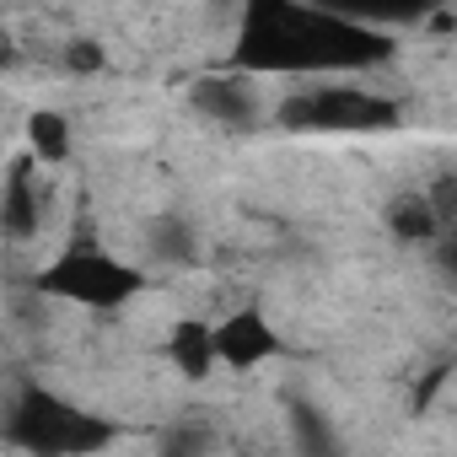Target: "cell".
Here are the masks:
<instances>
[{"mask_svg": "<svg viewBox=\"0 0 457 457\" xmlns=\"http://www.w3.org/2000/svg\"><path fill=\"white\" fill-rule=\"evenodd\" d=\"M328 12L350 17V22H366V28H393V22H414L430 12V0H323Z\"/></svg>", "mask_w": 457, "mask_h": 457, "instance_id": "cell-8", "label": "cell"}, {"mask_svg": "<svg viewBox=\"0 0 457 457\" xmlns=\"http://www.w3.org/2000/svg\"><path fill=\"white\" fill-rule=\"evenodd\" d=\"M6 430H12L17 446L44 452V457L97 452V446L113 441V425H108V420H97V414L65 403V398L49 393V387H22V398H17L12 414H6Z\"/></svg>", "mask_w": 457, "mask_h": 457, "instance_id": "cell-2", "label": "cell"}, {"mask_svg": "<svg viewBox=\"0 0 457 457\" xmlns=\"http://www.w3.org/2000/svg\"><path fill=\"white\" fill-rule=\"evenodd\" d=\"M38 286L49 296L81 302V307H119V302H129L140 291V270H129L124 259H113L103 248H71L44 270Z\"/></svg>", "mask_w": 457, "mask_h": 457, "instance_id": "cell-4", "label": "cell"}, {"mask_svg": "<svg viewBox=\"0 0 457 457\" xmlns=\"http://www.w3.org/2000/svg\"><path fill=\"white\" fill-rule=\"evenodd\" d=\"M28 140H33V156H44V162L71 156V124L60 113H33L28 119Z\"/></svg>", "mask_w": 457, "mask_h": 457, "instance_id": "cell-10", "label": "cell"}, {"mask_svg": "<svg viewBox=\"0 0 457 457\" xmlns=\"http://www.w3.org/2000/svg\"><path fill=\"white\" fill-rule=\"evenodd\" d=\"M210 339H215V361L237 366V371H248V366L280 355V334H275L259 312H232L220 328H210Z\"/></svg>", "mask_w": 457, "mask_h": 457, "instance_id": "cell-5", "label": "cell"}, {"mask_svg": "<svg viewBox=\"0 0 457 457\" xmlns=\"http://www.w3.org/2000/svg\"><path fill=\"white\" fill-rule=\"evenodd\" d=\"M6 237H33L38 232V183H33V156H22L6 178V204H0Z\"/></svg>", "mask_w": 457, "mask_h": 457, "instance_id": "cell-6", "label": "cell"}, {"mask_svg": "<svg viewBox=\"0 0 457 457\" xmlns=\"http://www.w3.org/2000/svg\"><path fill=\"white\" fill-rule=\"evenodd\" d=\"M387 54L393 44L382 28L350 22L323 0H243L232 65L243 76H323L366 71Z\"/></svg>", "mask_w": 457, "mask_h": 457, "instance_id": "cell-1", "label": "cell"}, {"mask_svg": "<svg viewBox=\"0 0 457 457\" xmlns=\"http://www.w3.org/2000/svg\"><path fill=\"white\" fill-rule=\"evenodd\" d=\"M194 103H199L210 119H226V124H248V119H253V97H248V87H243V71L215 76V81H199Z\"/></svg>", "mask_w": 457, "mask_h": 457, "instance_id": "cell-7", "label": "cell"}, {"mask_svg": "<svg viewBox=\"0 0 457 457\" xmlns=\"http://www.w3.org/2000/svg\"><path fill=\"white\" fill-rule=\"evenodd\" d=\"M280 119L291 129H318V135H366V129H387L398 124V103L350 87V81H328V87H302L280 103Z\"/></svg>", "mask_w": 457, "mask_h": 457, "instance_id": "cell-3", "label": "cell"}, {"mask_svg": "<svg viewBox=\"0 0 457 457\" xmlns=\"http://www.w3.org/2000/svg\"><path fill=\"white\" fill-rule=\"evenodd\" d=\"M167 355H172V366H178L183 377H204V371L215 366V339H210L204 323H178Z\"/></svg>", "mask_w": 457, "mask_h": 457, "instance_id": "cell-9", "label": "cell"}, {"mask_svg": "<svg viewBox=\"0 0 457 457\" xmlns=\"http://www.w3.org/2000/svg\"><path fill=\"white\" fill-rule=\"evenodd\" d=\"M151 248H156V259H172V264L188 259V253H194V248H188V226H183L178 215L156 220V226H151Z\"/></svg>", "mask_w": 457, "mask_h": 457, "instance_id": "cell-11", "label": "cell"}]
</instances>
